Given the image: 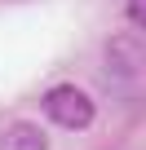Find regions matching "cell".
I'll list each match as a JSON object with an SVG mask.
<instances>
[{"label": "cell", "mask_w": 146, "mask_h": 150, "mask_svg": "<svg viewBox=\"0 0 146 150\" xmlns=\"http://www.w3.org/2000/svg\"><path fill=\"white\" fill-rule=\"evenodd\" d=\"M0 150H49V141L36 124H9L0 132Z\"/></svg>", "instance_id": "obj_3"}, {"label": "cell", "mask_w": 146, "mask_h": 150, "mask_svg": "<svg viewBox=\"0 0 146 150\" xmlns=\"http://www.w3.org/2000/svg\"><path fill=\"white\" fill-rule=\"evenodd\" d=\"M106 66L120 75V80H133V75L146 66V49H142L137 40H128V35H115V40L106 44Z\"/></svg>", "instance_id": "obj_2"}, {"label": "cell", "mask_w": 146, "mask_h": 150, "mask_svg": "<svg viewBox=\"0 0 146 150\" xmlns=\"http://www.w3.org/2000/svg\"><path fill=\"white\" fill-rule=\"evenodd\" d=\"M44 115L58 124V128H71V132H84L93 124V97L75 84H53L44 93Z\"/></svg>", "instance_id": "obj_1"}, {"label": "cell", "mask_w": 146, "mask_h": 150, "mask_svg": "<svg viewBox=\"0 0 146 150\" xmlns=\"http://www.w3.org/2000/svg\"><path fill=\"white\" fill-rule=\"evenodd\" d=\"M124 13H128V22H133V27H142V31H146V0H128Z\"/></svg>", "instance_id": "obj_4"}]
</instances>
